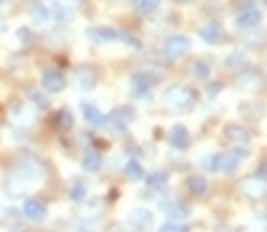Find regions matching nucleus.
Masks as SVG:
<instances>
[{"mask_svg":"<svg viewBox=\"0 0 267 232\" xmlns=\"http://www.w3.org/2000/svg\"><path fill=\"white\" fill-rule=\"evenodd\" d=\"M168 142L177 147V149H184L190 144V134H187V128L184 125H174V128L168 131Z\"/></svg>","mask_w":267,"mask_h":232,"instance_id":"18","label":"nucleus"},{"mask_svg":"<svg viewBox=\"0 0 267 232\" xmlns=\"http://www.w3.org/2000/svg\"><path fill=\"white\" fill-rule=\"evenodd\" d=\"M88 38L94 43H112V40L120 38V32L112 30V27H91L88 30Z\"/></svg>","mask_w":267,"mask_h":232,"instance_id":"14","label":"nucleus"},{"mask_svg":"<svg viewBox=\"0 0 267 232\" xmlns=\"http://www.w3.org/2000/svg\"><path fill=\"white\" fill-rule=\"evenodd\" d=\"M158 232H187V227H184V224H177V222H166Z\"/></svg>","mask_w":267,"mask_h":232,"instance_id":"31","label":"nucleus"},{"mask_svg":"<svg viewBox=\"0 0 267 232\" xmlns=\"http://www.w3.org/2000/svg\"><path fill=\"white\" fill-rule=\"evenodd\" d=\"M45 179V163L38 160L35 155H19L14 160V166L8 171L6 179V190L8 195H21V187L25 184H38Z\"/></svg>","mask_w":267,"mask_h":232,"instance_id":"1","label":"nucleus"},{"mask_svg":"<svg viewBox=\"0 0 267 232\" xmlns=\"http://www.w3.org/2000/svg\"><path fill=\"white\" fill-rule=\"evenodd\" d=\"M54 16L59 19V21H67V19H69V11H67L64 6H59V3H54Z\"/></svg>","mask_w":267,"mask_h":232,"instance_id":"32","label":"nucleus"},{"mask_svg":"<svg viewBox=\"0 0 267 232\" xmlns=\"http://www.w3.org/2000/svg\"><path fill=\"white\" fill-rule=\"evenodd\" d=\"M190 72H192V78H198V80H208V78H211V64L198 59V62H192Z\"/></svg>","mask_w":267,"mask_h":232,"instance_id":"20","label":"nucleus"},{"mask_svg":"<svg viewBox=\"0 0 267 232\" xmlns=\"http://www.w3.org/2000/svg\"><path fill=\"white\" fill-rule=\"evenodd\" d=\"M69 200H86V184L80 182V179H75L72 184H69Z\"/></svg>","mask_w":267,"mask_h":232,"instance_id":"24","label":"nucleus"},{"mask_svg":"<svg viewBox=\"0 0 267 232\" xmlns=\"http://www.w3.org/2000/svg\"><path fill=\"white\" fill-rule=\"evenodd\" d=\"M11 118H14V120H25V110H21V104H14V107H11Z\"/></svg>","mask_w":267,"mask_h":232,"instance_id":"34","label":"nucleus"},{"mask_svg":"<svg viewBox=\"0 0 267 232\" xmlns=\"http://www.w3.org/2000/svg\"><path fill=\"white\" fill-rule=\"evenodd\" d=\"M0 3H3V0H0Z\"/></svg>","mask_w":267,"mask_h":232,"instance_id":"42","label":"nucleus"},{"mask_svg":"<svg viewBox=\"0 0 267 232\" xmlns=\"http://www.w3.org/2000/svg\"><path fill=\"white\" fill-rule=\"evenodd\" d=\"M126 176L139 182V179H144V171H142V166H139L136 160H129V163H126Z\"/></svg>","mask_w":267,"mask_h":232,"instance_id":"26","label":"nucleus"},{"mask_svg":"<svg viewBox=\"0 0 267 232\" xmlns=\"http://www.w3.org/2000/svg\"><path fill=\"white\" fill-rule=\"evenodd\" d=\"M83 118L91 123V125H102V120H104V115L94 107V104H83Z\"/></svg>","mask_w":267,"mask_h":232,"instance_id":"21","label":"nucleus"},{"mask_svg":"<svg viewBox=\"0 0 267 232\" xmlns=\"http://www.w3.org/2000/svg\"><path fill=\"white\" fill-rule=\"evenodd\" d=\"M243 155H246V149H227V152H219V155H216V171H219V173L235 171Z\"/></svg>","mask_w":267,"mask_h":232,"instance_id":"5","label":"nucleus"},{"mask_svg":"<svg viewBox=\"0 0 267 232\" xmlns=\"http://www.w3.org/2000/svg\"><path fill=\"white\" fill-rule=\"evenodd\" d=\"M43 88L51 91V94L62 91L64 88V75L59 72V69H45V72H43Z\"/></svg>","mask_w":267,"mask_h":232,"instance_id":"12","label":"nucleus"},{"mask_svg":"<svg viewBox=\"0 0 267 232\" xmlns=\"http://www.w3.org/2000/svg\"><path fill=\"white\" fill-rule=\"evenodd\" d=\"M262 86V75L257 72V69H246V72L238 75V88L243 91H257Z\"/></svg>","mask_w":267,"mask_h":232,"instance_id":"13","label":"nucleus"},{"mask_svg":"<svg viewBox=\"0 0 267 232\" xmlns=\"http://www.w3.org/2000/svg\"><path fill=\"white\" fill-rule=\"evenodd\" d=\"M160 205H163V211H166V216L171 219V222H177V224H182L184 222V219H187L190 216V208L187 205H182V203H177V200H160Z\"/></svg>","mask_w":267,"mask_h":232,"instance_id":"7","label":"nucleus"},{"mask_svg":"<svg viewBox=\"0 0 267 232\" xmlns=\"http://www.w3.org/2000/svg\"><path fill=\"white\" fill-rule=\"evenodd\" d=\"M118 40H123V43H129L131 45V48H139V45H142V43H139L136 38H134V35H120V38Z\"/></svg>","mask_w":267,"mask_h":232,"instance_id":"36","label":"nucleus"},{"mask_svg":"<svg viewBox=\"0 0 267 232\" xmlns=\"http://www.w3.org/2000/svg\"><path fill=\"white\" fill-rule=\"evenodd\" d=\"M160 80L158 72H153V69H139V72L131 75V91L134 96H150V86H155Z\"/></svg>","mask_w":267,"mask_h":232,"instance_id":"3","label":"nucleus"},{"mask_svg":"<svg viewBox=\"0 0 267 232\" xmlns=\"http://www.w3.org/2000/svg\"><path fill=\"white\" fill-rule=\"evenodd\" d=\"M3 30H6V24H3V21H0V32H3Z\"/></svg>","mask_w":267,"mask_h":232,"instance_id":"39","label":"nucleus"},{"mask_svg":"<svg viewBox=\"0 0 267 232\" xmlns=\"http://www.w3.org/2000/svg\"><path fill=\"white\" fill-rule=\"evenodd\" d=\"M0 222H3V216H0Z\"/></svg>","mask_w":267,"mask_h":232,"instance_id":"41","label":"nucleus"},{"mask_svg":"<svg viewBox=\"0 0 267 232\" xmlns=\"http://www.w3.org/2000/svg\"><path fill=\"white\" fill-rule=\"evenodd\" d=\"M240 190L249 195V198H254V200H259V198H264V179H259V176H251V179H243L240 182Z\"/></svg>","mask_w":267,"mask_h":232,"instance_id":"11","label":"nucleus"},{"mask_svg":"<svg viewBox=\"0 0 267 232\" xmlns=\"http://www.w3.org/2000/svg\"><path fill=\"white\" fill-rule=\"evenodd\" d=\"M72 80H75V86H78V88L91 91V88L96 86L99 75H96V69H91V67H78V69H75V75H72Z\"/></svg>","mask_w":267,"mask_h":232,"instance_id":"8","label":"nucleus"},{"mask_svg":"<svg viewBox=\"0 0 267 232\" xmlns=\"http://www.w3.org/2000/svg\"><path fill=\"white\" fill-rule=\"evenodd\" d=\"M243 62H246V56H243V54H230L227 56V67H233V69H238Z\"/></svg>","mask_w":267,"mask_h":232,"instance_id":"30","label":"nucleus"},{"mask_svg":"<svg viewBox=\"0 0 267 232\" xmlns=\"http://www.w3.org/2000/svg\"><path fill=\"white\" fill-rule=\"evenodd\" d=\"M30 14H32V21H38V24H45V21H48V8H45V6H32V11H30Z\"/></svg>","mask_w":267,"mask_h":232,"instance_id":"28","label":"nucleus"},{"mask_svg":"<svg viewBox=\"0 0 267 232\" xmlns=\"http://www.w3.org/2000/svg\"><path fill=\"white\" fill-rule=\"evenodd\" d=\"M264 173H267V168H264V163H259V168H257V173H254V176H259V179H264Z\"/></svg>","mask_w":267,"mask_h":232,"instance_id":"38","label":"nucleus"},{"mask_svg":"<svg viewBox=\"0 0 267 232\" xmlns=\"http://www.w3.org/2000/svg\"><path fill=\"white\" fill-rule=\"evenodd\" d=\"M27 96H30L35 110H45V107H48V99H45V94H43V91H38V88H30Z\"/></svg>","mask_w":267,"mask_h":232,"instance_id":"23","label":"nucleus"},{"mask_svg":"<svg viewBox=\"0 0 267 232\" xmlns=\"http://www.w3.org/2000/svg\"><path fill=\"white\" fill-rule=\"evenodd\" d=\"M179 3H192V0H179Z\"/></svg>","mask_w":267,"mask_h":232,"instance_id":"40","label":"nucleus"},{"mask_svg":"<svg viewBox=\"0 0 267 232\" xmlns=\"http://www.w3.org/2000/svg\"><path fill=\"white\" fill-rule=\"evenodd\" d=\"M219 91H222V83H208V86H206V94H208V99H211V96H216Z\"/></svg>","mask_w":267,"mask_h":232,"instance_id":"35","label":"nucleus"},{"mask_svg":"<svg viewBox=\"0 0 267 232\" xmlns=\"http://www.w3.org/2000/svg\"><path fill=\"white\" fill-rule=\"evenodd\" d=\"M56 125H59V131H69V128H72V112L62 110L59 115H56Z\"/></svg>","mask_w":267,"mask_h":232,"instance_id":"27","label":"nucleus"},{"mask_svg":"<svg viewBox=\"0 0 267 232\" xmlns=\"http://www.w3.org/2000/svg\"><path fill=\"white\" fill-rule=\"evenodd\" d=\"M160 0H134V8L139 11V14H150V11L158 8Z\"/></svg>","mask_w":267,"mask_h":232,"instance_id":"29","label":"nucleus"},{"mask_svg":"<svg viewBox=\"0 0 267 232\" xmlns=\"http://www.w3.org/2000/svg\"><path fill=\"white\" fill-rule=\"evenodd\" d=\"M203 168H206V171H216V155L203 158Z\"/></svg>","mask_w":267,"mask_h":232,"instance_id":"37","label":"nucleus"},{"mask_svg":"<svg viewBox=\"0 0 267 232\" xmlns=\"http://www.w3.org/2000/svg\"><path fill=\"white\" fill-rule=\"evenodd\" d=\"M198 35H201L203 43H219L222 40V27H219L216 21H206V24L198 30Z\"/></svg>","mask_w":267,"mask_h":232,"instance_id":"17","label":"nucleus"},{"mask_svg":"<svg viewBox=\"0 0 267 232\" xmlns=\"http://www.w3.org/2000/svg\"><path fill=\"white\" fill-rule=\"evenodd\" d=\"M259 21H262V14L257 8H251V11H240L238 19H235V27L238 30H257Z\"/></svg>","mask_w":267,"mask_h":232,"instance_id":"9","label":"nucleus"},{"mask_svg":"<svg viewBox=\"0 0 267 232\" xmlns=\"http://www.w3.org/2000/svg\"><path fill=\"white\" fill-rule=\"evenodd\" d=\"M187 48H190V40L184 38V35H171V38H166L163 45H160V56H163L166 62H171V59H179Z\"/></svg>","mask_w":267,"mask_h":232,"instance_id":"4","label":"nucleus"},{"mask_svg":"<svg viewBox=\"0 0 267 232\" xmlns=\"http://www.w3.org/2000/svg\"><path fill=\"white\" fill-rule=\"evenodd\" d=\"M187 190H190L192 195H206V192H208V184H206L203 176H190V179H187Z\"/></svg>","mask_w":267,"mask_h":232,"instance_id":"22","label":"nucleus"},{"mask_svg":"<svg viewBox=\"0 0 267 232\" xmlns=\"http://www.w3.org/2000/svg\"><path fill=\"white\" fill-rule=\"evenodd\" d=\"M134 120V110L131 107H118V110H112L107 118L102 120V125H112V128H123L126 123H131Z\"/></svg>","mask_w":267,"mask_h":232,"instance_id":"6","label":"nucleus"},{"mask_svg":"<svg viewBox=\"0 0 267 232\" xmlns=\"http://www.w3.org/2000/svg\"><path fill=\"white\" fill-rule=\"evenodd\" d=\"M166 182H168V171H155V173H150V176H147V184H150L153 190L166 187Z\"/></svg>","mask_w":267,"mask_h":232,"instance_id":"25","label":"nucleus"},{"mask_svg":"<svg viewBox=\"0 0 267 232\" xmlns=\"http://www.w3.org/2000/svg\"><path fill=\"white\" fill-rule=\"evenodd\" d=\"M16 38L21 40V45H30L32 43V32L30 30H16Z\"/></svg>","mask_w":267,"mask_h":232,"instance_id":"33","label":"nucleus"},{"mask_svg":"<svg viewBox=\"0 0 267 232\" xmlns=\"http://www.w3.org/2000/svg\"><path fill=\"white\" fill-rule=\"evenodd\" d=\"M225 139H227V142H233V144H238V147H243V144L251 142V131L243 128V125H227Z\"/></svg>","mask_w":267,"mask_h":232,"instance_id":"10","label":"nucleus"},{"mask_svg":"<svg viewBox=\"0 0 267 232\" xmlns=\"http://www.w3.org/2000/svg\"><path fill=\"white\" fill-rule=\"evenodd\" d=\"M83 168L86 171H99L102 168V155L96 149H86L83 152Z\"/></svg>","mask_w":267,"mask_h":232,"instance_id":"19","label":"nucleus"},{"mask_svg":"<svg viewBox=\"0 0 267 232\" xmlns=\"http://www.w3.org/2000/svg\"><path fill=\"white\" fill-rule=\"evenodd\" d=\"M163 101L168 104L171 110H179V112L192 110L195 107V91L187 88V86H171V88H166Z\"/></svg>","mask_w":267,"mask_h":232,"instance_id":"2","label":"nucleus"},{"mask_svg":"<svg viewBox=\"0 0 267 232\" xmlns=\"http://www.w3.org/2000/svg\"><path fill=\"white\" fill-rule=\"evenodd\" d=\"M45 214H48V208H45L43 200H27V205H25V216L30 219V222H43Z\"/></svg>","mask_w":267,"mask_h":232,"instance_id":"16","label":"nucleus"},{"mask_svg":"<svg viewBox=\"0 0 267 232\" xmlns=\"http://www.w3.org/2000/svg\"><path fill=\"white\" fill-rule=\"evenodd\" d=\"M129 224L136 227V229H147L150 224H153V214H150L147 208H134V211L129 214Z\"/></svg>","mask_w":267,"mask_h":232,"instance_id":"15","label":"nucleus"}]
</instances>
